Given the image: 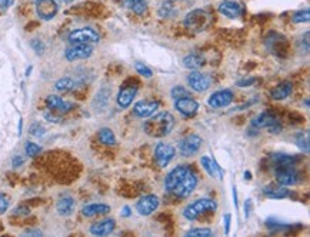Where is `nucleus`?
<instances>
[{"instance_id": "1", "label": "nucleus", "mask_w": 310, "mask_h": 237, "mask_svg": "<svg viewBox=\"0 0 310 237\" xmlns=\"http://www.w3.org/2000/svg\"><path fill=\"white\" fill-rule=\"evenodd\" d=\"M197 177L195 172L189 166H177L174 167L165 180L166 190L176 197L186 199L196 189Z\"/></svg>"}, {"instance_id": "2", "label": "nucleus", "mask_w": 310, "mask_h": 237, "mask_svg": "<svg viewBox=\"0 0 310 237\" xmlns=\"http://www.w3.org/2000/svg\"><path fill=\"white\" fill-rule=\"evenodd\" d=\"M174 127V117L169 112H162L150 117L144 123V133L150 138H165Z\"/></svg>"}, {"instance_id": "3", "label": "nucleus", "mask_w": 310, "mask_h": 237, "mask_svg": "<svg viewBox=\"0 0 310 237\" xmlns=\"http://www.w3.org/2000/svg\"><path fill=\"white\" fill-rule=\"evenodd\" d=\"M213 22L212 13H209L204 9H195L190 10L188 15L184 16L183 24L188 30L193 31V33H200L204 31Z\"/></svg>"}, {"instance_id": "4", "label": "nucleus", "mask_w": 310, "mask_h": 237, "mask_svg": "<svg viewBox=\"0 0 310 237\" xmlns=\"http://www.w3.org/2000/svg\"><path fill=\"white\" fill-rule=\"evenodd\" d=\"M216 209H218V205H216L214 200L199 199V200H195V201H193L192 205H189V206L184 207L183 216H184L188 220L193 222V220L199 219L203 213H213V212H216Z\"/></svg>"}, {"instance_id": "5", "label": "nucleus", "mask_w": 310, "mask_h": 237, "mask_svg": "<svg viewBox=\"0 0 310 237\" xmlns=\"http://www.w3.org/2000/svg\"><path fill=\"white\" fill-rule=\"evenodd\" d=\"M189 6V0H163L160 5L159 15L163 19H173Z\"/></svg>"}, {"instance_id": "6", "label": "nucleus", "mask_w": 310, "mask_h": 237, "mask_svg": "<svg viewBox=\"0 0 310 237\" xmlns=\"http://www.w3.org/2000/svg\"><path fill=\"white\" fill-rule=\"evenodd\" d=\"M99 33L93 30L90 27H82V29H76L70 35H69V42L70 43H84V45H91V43H98Z\"/></svg>"}, {"instance_id": "7", "label": "nucleus", "mask_w": 310, "mask_h": 237, "mask_svg": "<svg viewBox=\"0 0 310 237\" xmlns=\"http://www.w3.org/2000/svg\"><path fill=\"white\" fill-rule=\"evenodd\" d=\"M59 12V0H36V13L42 20H52Z\"/></svg>"}, {"instance_id": "8", "label": "nucleus", "mask_w": 310, "mask_h": 237, "mask_svg": "<svg viewBox=\"0 0 310 237\" xmlns=\"http://www.w3.org/2000/svg\"><path fill=\"white\" fill-rule=\"evenodd\" d=\"M276 180L282 186H295L300 182V173L296 170L295 166L276 167Z\"/></svg>"}, {"instance_id": "9", "label": "nucleus", "mask_w": 310, "mask_h": 237, "mask_svg": "<svg viewBox=\"0 0 310 237\" xmlns=\"http://www.w3.org/2000/svg\"><path fill=\"white\" fill-rule=\"evenodd\" d=\"M93 54V47L90 45H84V43H72V46L66 49L65 57L69 61L76 60H84L87 57H90Z\"/></svg>"}, {"instance_id": "10", "label": "nucleus", "mask_w": 310, "mask_h": 237, "mask_svg": "<svg viewBox=\"0 0 310 237\" xmlns=\"http://www.w3.org/2000/svg\"><path fill=\"white\" fill-rule=\"evenodd\" d=\"M203 143V140L200 136L197 134H189L186 138H183L179 143V152L182 156L184 157H189V156H193L199 152L200 146Z\"/></svg>"}, {"instance_id": "11", "label": "nucleus", "mask_w": 310, "mask_h": 237, "mask_svg": "<svg viewBox=\"0 0 310 237\" xmlns=\"http://www.w3.org/2000/svg\"><path fill=\"white\" fill-rule=\"evenodd\" d=\"M174 154H176V149L170 143H159L154 149V159L159 167H166L173 160Z\"/></svg>"}, {"instance_id": "12", "label": "nucleus", "mask_w": 310, "mask_h": 237, "mask_svg": "<svg viewBox=\"0 0 310 237\" xmlns=\"http://www.w3.org/2000/svg\"><path fill=\"white\" fill-rule=\"evenodd\" d=\"M218 10L220 12V15H223L227 19H239L244 13L243 5H240L239 2H235V0H225V2H222Z\"/></svg>"}, {"instance_id": "13", "label": "nucleus", "mask_w": 310, "mask_h": 237, "mask_svg": "<svg viewBox=\"0 0 310 237\" xmlns=\"http://www.w3.org/2000/svg\"><path fill=\"white\" fill-rule=\"evenodd\" d=\"M188 83H189V86L195 92H204V90H207L210 87L212 80H210V77L207 76V75L193 70L188 76Z\"/></svg>"}, {"instance_id": "14", "label": "nucleus", "mask_w": 310, "mask_h": 237, "mask_svg": "<svg viewBox=\"0 0 310 237\" xmlns=\"http://www.w3.org/2000/svg\"><path fill=\"white\" fill-rule=\"evenodd\" d=\"M159 207V197L154 194H147L136 203V210L140 216H150Z\"/></svg>"}, {"instance_id": "15", "label": "nucleus", "mask_w": 310, "mask_h": 237, "mask_svg": "<svg viewBox=\"0 0 310 237\" xmlns=\"http://www.w3.org/2000/svg\"><path fill=\"white\" fill-rule=\"evenodd\" d=\"M137 93V84L136 83H128L125 84L119 90L117 94V105L123 109H126L132 105V101L135 99Z\"/></svg>"}, {"instance_id": "16", "label": "nucleus", "mask_w": 310, "mask_h": 237, "mask_svg": "<svg viewBox=\"0 0 310 237\" xmlns=\"http://www.w3.org/2000/svg\"><path fill=\"white\" fill-rule=\"evenodd\" d=\"M158 109H159L158 101H154V100H140L133 107V113L137 117L143 119V117H150L151 115H154Z\"/></svg>"}, {"instance_id": "17", "label": "nucleus", "mask_w": 310, "mask_h": 237, "mask_svg": "<svg viewBox=\"0 0 310 237\" xmlns=\"http://www.w3.org/2000/svg\"><path fill=\"white\" fill-rule=\"evenodd\" d=\"M232 101H233V93L230 90H219V92L213 93L207 100L209 106H212L213 109H223V107L229 106Z\"/></svg>"}, {"instance_id": "18", "label": "nucleus", "mask_w": 310, "mask_h": 237, "mask_svg": "<svg viewBox=\"0 0 310 237\" xmlns=\"http://www.w3.org/2000/svg\"><path fill=\"white\" fill-rule=\"evenodd\" d=\"M174 107L179 110V113H182L183 116L186 117H192L197 113L199 110V103L196 100L190 99L189 96L188 97H182V99H176V103H174Z\"/></svg>"}, {"instance_id": "19", "label": "nucleus", "mask_w": 310, "mask_h": 237, "mask_svg": "<svg viewBox=\"0 0 310 237\" xmlns=\"http://www.w3.org/2000/svg\"><path fill=\"white\" fill-rule=\"evenodd\" d=\"M46 105L49 109H52L53 112H57V113H66L70 109H73V105L69 103V101H65V100L56 96V94H50L46 97Z\"/></svg>"}, {"instance_id": "20", "label": "nucleus", "mask_w": 310, "mask_h": 237, "mask_svg": "<svg viewBox=\"0 0 310 237\" xmlns=\"http://www.w3.org/2000/svg\"><path fill=\"white\" fill-rule=\"evenodd\" d=\"M114 227H116V223L113 219H106V220L91 224L90 233L93 236H107L113 231Z\"/></svg>"}, {"instance_id": "21", "label": "nucleus", "mask_w": 310, "mask_h": 237, "mask_svg": "<svg viewBox=\"0 0 310 237\" xmlns=\"http://www.w3.org/2000/svg\"><path fill=\"white\" fill-rule=\"evenodd\" d=\"M200 163H202V166H203V168L206 170V173H207L209 176L219 177V180L223 179V172H222V167H220L219 164L213 160V159L207 157V156H203V157L200 159Z\"/></svg>"}, {"instance_id": "22", "label": "nucleus", "mask_w": 310, "mask_h": 237, "mask_svg": "<svg viewBox=\"0 0 310 237\" xmlns=\"http://www.w3.org/2000/svg\"><path fill=\"white\" fill-rule=\"evenodd\" d=\"M265 196L269 199H286L290 196V191L286 189V186H266L263 189Z\"/></svg>"}, {"instance_id": "23", "label": "nucleus", "mask_w": 310, "mask_h": 237, "mask_svg": "<svg viewBox=\"0 0 310 237\" xmlns=\"http://www.w3.org/2000/svg\"><path fill=\"white\" fill-rule=\"evenodd\" d=\"M206 64V59H204L203 54L200 53H190L189 56L184 57L183 60V66L186 69H192V70H197L200 67H203Z\"/></svg>"}, {"instance_id": "24", "label": "nucleus", "mask_w": 310, "mask_h": 237, "mask_svg": "<svg viewBox=\"0 0 310 237\" xmlns=\"http://www.w3.org/2000/svg\"><path fill=\"white\" fill-rule=\"evenodd\" d=\"M272 161L274 167H285V166H295L299 161L296 156L286 153H274L272 154Z\"/></svg>"}, {"instance_id": "25", "label": "nucleus", "mask_w": 310, "mask_h": 237, "mask_svg": "<svg viewBox=\"0 0 310 237\" xmlns=\"http://www.w3.org/2000/svg\"><path fill=\"white\" fill-rule=\"evenodd\" d=\"M56 209H57V213L60 216H70L75 210V200L70 196H63L57 201Z\"/></svg>"}, {"instance_id": "26", "label": "nucleus", "mask_w": 310, "mask_h": 237, "mask_svg": "<svg viewBox=\"0 0 310 237\" xmlns=\"http://www.w3.org/2000/svg\"><path fill=\"white\" fill-rule=\"evenodd\" d=\"M293 90V84L290 82H283V83L277 84L272 90V97L274 100H285L288 99L289 96L292 94Z\"/></svg>"}, {"instance_id": "27", "label": "nucleus", "mask_w": 310, "mask_h": 237, "mask_svg": "<svg viewBox=\"0 0 310 237\" xmlns=\"http://www.w3.org/2000/svg\"><path fill=\"white\" fill-rule=\"evenodd\" d=\"M110 212V206L103 205V203H95V205H87L82 209V214L86 217H93L99 214H106Z\"/></svg>"}, {"instance_id": "28", "label": "nucleus", "mask_w": 310, "mask_h": 237, "mask_svg": "<svg viewBox=\"0 0 310 237\" xmlns=\"http://www.w3.org/2000/svg\"><path fill=\"white\" fill-rule=\"evenodd\" d=\"M274 122H277V120H276V117H274L272 113H269V112H263V113H260V115L257 116V117L253 119L252 126H253V127H256V129H263V127H269V126H272Z\"/></svg>"}, {"instance_id": "29", "label": "nucleus", "mask_w": 310, "mask_h": 237, "mask_svg": "<svg viewBox=\"0 0 310 237\" xmlns=\"http://www.w3.org/2000/svg\"><path fill=\"white\" fill-rule=\"evenodd\" d=\"M54 87H56L57 92L60 93L72 92L76 87V82L72 77H61V79H59V80L54 83Z\"/></svg>"}, {"instance_id": "30", "label": "nucleus", "mask_w": 310, "mask_h": 237, "mask_svg": "<svg viewBox=\"0 0 310 237\" xmlns=\"http://www.w3.org/2000/svg\"><path fill=\"white\" fill-rule=\"evenodd\" d=\"M99 140L100 143H103L105 146H114L116 145V138H114V133L107 127H103L99 130Z\"/></svg>"}, {"instance_id": "31", "label": "nucleus", "mask_w": 310, "mask_h": 237, "mask_svg": "<svg viewBox=\"0 0 310 237\" xmlns=\"http://www.w3.org/2000/svg\"><path fill=\"white\" fill-rule=\"evenodd\" d=\"M149 0H130V8L137 16L144 15L147 12Z\"/></svg>"}, {"instance_id": "32", "label": "nucleus", "mask_w": 310, "mask_h": 237, "mask_svg": "<svg viewBox=\"0 0 310 237\" xmlns=\"http://www.w3.org/2000/svg\"><path fill=\"white\" fill-rule=\"evenodd\" d=\"M309 19H310L309 9L299 10V12H296L295 16H293V22H295V23H307Z\"/></svg>"}, {"instance_id": "33", "label": "nucleus", "mask_w": 310, "mask_h": 237, "mask_svg": "<svg viewBox=\"0 0 310 237\" xmlns=\"http://www.w3.org/2000/svg\"><path fill=\"white\" fill-rule=\"evenodd\" d=\"M296 142L300 149H303L306 153H309V134L307 133H299L296 136Z\"/></svg>"}, {"instance_id": "34", "label": "nucleus", "mask_w": 310, "mask_h": 237, "mask_svg": "<svg viewBox=\"0 0 310 237\" xmlns=\"http://www.w3.org/2000/svg\"><path fill=\"white\" fill-rule=\"evenodd\" d=\"M189 237H210L213 236V231L210 229H193L186 233Z\"/></svg>"}, {"instance_id": "35", "label": "nucleus", "mask_w": 310, "mask_h": 237, "mask_svg": "<svg viewBox=\"0 0 310 237\" xmlns=\"http://www.w3.org/2000/svg\"><path fill=\"white\" fill-rule=\"evenodd\" d=\"M24 150H26V154H27L29 157H36V156L42 152L40 146H38L36 143H32V142H27V143H26Z\"/></svg>"}, {"instance_id": "36", "label": "nucleus", "mask_w": 310, "mask_h": 237, "mask_svg": "<svg viewBox=\"0 0 310 237\" xmlns=\"http://www.w3.org/2000/svg\"><path fill=\"white\" fill-rule=\"evenodd\" d=\"M189 92L183 87V86H174L172 89V97L173 99H182V97H188Z\"/></svg>"}, {"instance_id": "37", "label": "nucleus", "mask_w": 310, "mask_h": 237, "mask_svg": "<svg viewBox=\"0 0 310 237\" xmlns=\"http://www.w3.org/2000/svg\"><path fill=\"white\" fill-rule=\"evenodd\" d=\"M135 67H136L137 73H139V75H142V76H144V77H151V75H153V73H151V70L149 69L147 66L142 64V63H136V66H135Z\"/></svg>"}, {"instance_id": "38", "label": "nucleus", "mask_w": 310, "mask_h": 237, "mask_svg": "<svg viewBox=\"0 0 310 237\" xmlns=\"http://www.w3.org/2000/svg\"><path fill=\"white\" fill-rule=\"evenodd\" d=\"M32 47H33V50L36 52L38 54H42L43 52H45V45H43V42L42 40H39V39H35V40H32Z\"/></svg>"}, {"instance_id": "39", "label": "nucleus", "mask_w": 310, "mask_h": 237, "mask_svg": "<svg viewBox=\"0 0 310 237\" xmlns=\"http://www.w3.org/2000/svg\"><path fill=\"white\" fill-rule=\"evenodd\" d=\"M8 209H9V199L3 194V193H0V214L6 213Z\"/></svg>"}, {"instance_id": "40", "label": "nucleus", "mask_w": 310, "mask_h": 237, "mask_svg": "<svg viewBox=\"0 0 310 237\" xmlns=\"http://www.w3.org/2000/svg\"><path fill=\"white\" fill-rule=\"evenodd\" d=\"M45 127L43 126H40L39 123H36V124H33L30 127V133L33 134V136H43L45 134Z\"/></svg>"}, {"instance_id": "41", "label": "nucleus", "mask_w": 310, "mask_h": 237, "mask_svg": "<svg viewBox=\"0 0 310 237\" xmlns=\"http://www.w3.org/2000/svg\"><path fill=\"white\" fill-rule=\"evenodd\" d=\"M15 0H0V10L2 12H6L8 9H10L13 6Z\"/></svg>"}, {"instance_id": "42", "label": "nucleus", "mask_w": 310, "mask_h": 237, "mask_svg": "<svg viewBox=\"0 0 310 237\" xmlns=\"http://www.w3.org/2000/svg\"><path fill=\"white\" fill-rule=\"evenodd\" d=\"M23 163H24V159H23L22 156H15L13 160H12V166L13 167H20Z\"/></svg>"}, {"instance_id": "43", "label": "nucleus", "mask_w": 310, "mask_h": 237, "mask_svg": "<svg viewBox=\"0 0 310 237\" xmlns=\"http://www.w3.org/2000/svg\"><path fill=\"white\" fill-rule=\"evenodd\" d=\"M256 82V79H247V80H240V82H237V86L239 87H247V86H250V84H253Z\"/></svg>"}, {"instance_id": "44", "label": "nucleus", "mask_w": 310, "mask_h": 237, "mask_svg": "<svg viewBox=\"0 0 310 237\" xmlns=\"http://www.w3.org/2000/svg\"><path fill=\"white\" fill-rule=\"evenodd\" d=\"M250 210H252V200L247 199L246 203H244V216H246V219L250 216Z\"/></svg>"}, {"instance_id": "45", "label": "nucleus", "mask_w": 310, "mask_h": 237, "mask_svg": "<svg viewBox=\"0 0 310 237\" xmlns=\"http://www.w3.org/2000/svg\"><path fill=\"white\" fill-rule=\"evenodd\" d=\"M230 219H232V216L227 213L225 214V227H226V234H229V231H230Z\"/></svg>"}, {"instance_id": "46", "label": "nucleus", "mask_w": 310, "mask_h": 237, "mask_svg": "<svg viewBox=\"0 0 310 237\" xmlns=\"http://www.w3.org/2000/svg\"><path fill=\"white\" fill-rule=\"evenodd\" d=\"M45 117L47 119V120H50V122H53V123H59L60 122V117H56L54 115H50V113H46Z\"/></svg>"}, {"instance_id": "47", "label": "nucleus", "mask_w": 310, "mask_h": 237, "mask_svg": "<svg viewBox=\"0 0 310 237\" xmlns=\"http://www.w3.org/2000/svg\"><path fill=\"white\" fill-rule=\"evenodd\" d=\"M24 234H29V236H42L43 233L40 230H26Z\"/></svg>"}, {"instance_id": "48", "label": "nucleus", "mask_w": 310, "mask_h": 237, "mask_svg": "<svg viewBox=\"0 0 310 237\" xmlns=\"http://www.w3.org/2000/svg\"><path fill=\"white\" fill-rule=\"evenodd\" d=\"M121 216H123V217H129V216H130V207H128V206L123 207V212H121Z\"/></svg>"}, {"instance_id": "49", "label": "nucleus", "mask_w": 310, "mask_h": 237, "mask_svg": "<svg viewBox=\"0 0 310 237\" xmlns=\"http://www.w3.org/2000/svg\"><path fill=\"white\" fill-rule=\"evenodd\" d=\"M244 179H247V180H250V173H249V172H246V173H244Z\"/></svg>"}, {"instance_id": "50", "label": "nucleus", "mask_w": 310, "mask_h": 237, "mask_svg": "<svg viewBox=\"0 0 310 237\" xmlns=\"http://www.w3.org/2000/svg\"><path fill=\"white\" fill-rule=\"evenodd\" d=\"M30 72H32V67H29V69L26 70V76H29V75H30Z\"/></svg>"}, {"instance_id": "51", "label": "nucleus", "mask_w": 310, "mask_h": 237, "mask_svg": "<svg viewBox=\"0 0 310 237\" xmlns=\"http://www.w3.org/2000/svg\"><path fill=\"white\" fill-rule=\"evenodd\" d=\"M65 2H68V3H69V2H73V0H65Z\"/></svg>"}]
</instances>
